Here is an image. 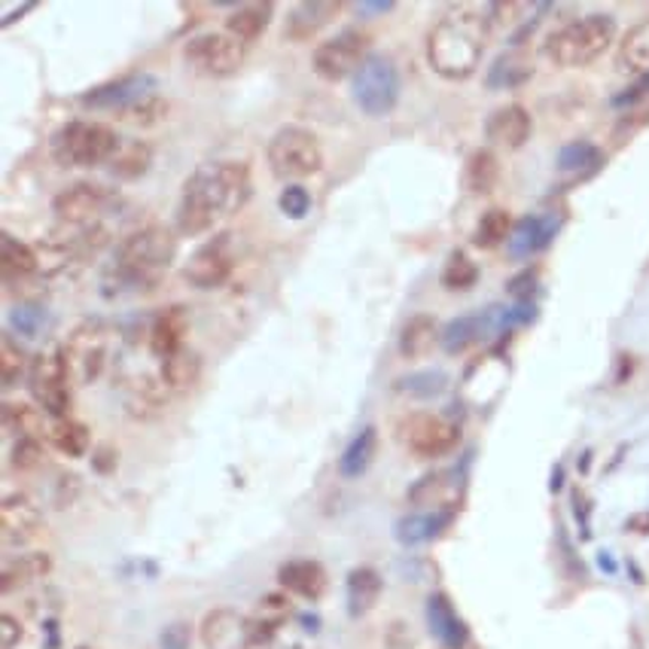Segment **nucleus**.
Returning <instances> with one entry per match:
<instances>
[{
  "label": "nucleus",
  "instance_id": "f8f14e48",
  "mask_svg": "<svg viewBox=\"0 0 649 649\" xmlns=\"http://www.w3.org/2000/svg\"><path fill=\"white\" fill-rule=\"evenodd\" d=\"M27 381H31V393L43 409V415L49 418H68L70 415V379L61 363L58 351H43L31 360L27 369Z\"/></svg>",
  "mask_w": 649,
  "mask_h": 649
},
{
  "label": "nucleus",
  "instance_id": "412c9836",
  "mask_svg": "<svg viewBox=\"0 0 649 649\" xmlns=\"http://www.w3.org/2000/svg\"><path fill=\"white\" fill-rule=\"evenodd\" d=\"M187 317L183 309H165L156 314V321L149 326V351L159 360H171L175 354L187 351Z\"/></svg>",
  "mask_w": 649,
  "mask_h": 649
},
{
  "label": "nucleus",
  "instance_id": "dca6fc26",
  "mask_svg": "<svg viewBox=\"0 0 649 649\" xmlns=\"http://www.w3.org/2000/svg\"><path fill=\"white\" fill-rule=\"evenodd\" d=\"M41 506L27 494H7L0 503V537L3 546H25L41 534Z\"/></svg>",
  "mask_w": 649,
  "mask_h": 649
},
{
  "label": "nucleus",
  "instance_id": "7c9ffc66",
  "mask_svg": "<svg viewBox=\"0 0 649 649\" xmlns=\"http://www.w3.org/2000/svg\"><path fill=\"white\" fill-rule=\"evenodd\" d=\"M376 448H379V433L376 427H363V430L354 436L351 443L342 451V460H338V473L345 479H357L363 475L369 467H372V458H376Z\"/></svg>",
  "mask_w": 649,
  "mask_h": 649
},
{
  "label": "nucleus",
  "instance_id": "bb28decb",
  "mask_svg": "<svg viewBox=\"0 0 649 649\" xmlns=\"http://www.w3.org/2000/svg\"><path fill=\"white\" fill-rule=\"evenodd\" d=\"M0 271H3V284H25L27 278L41 275V262H37V247H27L13 235H3V254H0Z\"/></svg>",
  "mask_w": 649,
  "mask_h": 649
},
{
  "label": "nucleus",
  "instance_id": "a18cd8bd",
  "mask_svg": "<svg viewBox=\"0 0 649 649\" xmlns=\"http://www.w3.org/2000/svg\"><path fill=\"white\" fill-rule=\"evenodd\" d=\"M446 485H448V475L446 473L424 475L418 485L409 491V501H412V503H436L439 497H443Z\"/></svg>",
  "mask_w": 649,
  "mask_h": 649
},
{
  "label": "nucleus",
  "instance_id": "2f4dec72",
  "mask_svg": "<svg viewBox=\"0 0 649 649\" xmlns=\"http://www.w3.org/2000/svg\"><path fill=\"white\" fill-rule=\"evenodd\" d=\"M46 443L58 448L68 458H82L89 451L92 436L86 430V424L77 418H49V430H46Z\"/></svg>",
  "mask_w": 649,
  "mask_h": 649
},
{
  "label": "nucleus",
  "instance_id": "c9c22d12",
  "mask_svg": "<svg viewBox=\"0 0 649 649\" xmlns=\"http://www.w3.org/2000/svg\"><path fill=\"white\" fill-rule=\"evenodd\" d=\"M513 216L506 214L503 208H494V211H488L479 220V226L473 232V244L475 247H482V250H494V247H501L513 238Z\"/></svg>",
  "mask_w": 649,
  "mask_h": 649
},
{
  "label": "nucleus",
  "instance_id": "ddd939ff",
  "mask_svg": "<svg viewBox=\"0 0 649 649\" xmlns=\"http://www.w3.org/2000/svg\"><path fill=\"white\" fill-rule=\"evenodd\" d=\"M400 439H403V446L415 458L436 460L446 458L448 451L458 448L460 430L455 421L443 418V415H430V412H421V415H412V418L403 421Z\"/></svg>",
  "mask_w": 649,
  "mask_h": 649
},
{
  "label": "nucleus",
  "instance_id": "c03bdc74",
  "mask_svg": "<svg viewBox=\"0 0 649 649\" xmlns=\"http://www.w3.org/2000/svg\"><path fill=\"white\" fill-rule=\"evenodd\" d=\"M528 77H530V68H525L518 58H513V55H506V58H501V61L491 68L488 82H491L494 89H510V86H518V82L528 80Z\"/></svg>",
  "mask_w": 649,
  "mask_h": 649
},
{
  "label": "nucleus",
  "instance_id": "09e8293b",
  "mask_svg": "<svg viewBox=\"0 0 649 649\" xmlns=\"http://www.w3.org/2000/svg\"><path fill=\"white\" fill-rule=\"evenodd\" d=\"M82 649H86V647H82Z\"/></svg>",
  "mask_w": 649,
  "mask_h": 649
},
{
  "label": "nucleus",
  "instance_id": "a878e982",
  "mask_svg": "<svg viewBox=\"0 0 649 649\" xmlns=\"http://www.w3.org/2000/svg\"><path fill=\"white\" fill-rule=\"evenodd\" d=\"M436 345H443V326H439V321L433 314H415L400 329V354L406 360L427 357Z\"/></svg>",
  "mask_w": 649,
  "mask_h": 649
},
{
  "label": "nucleus",
  "instance_id": "6ab92c4d",
  "mask_svg": "<svg viewBox=\"0 0 649 649\" xmlns=\"http://www.w3.org/2000/svg\"><path fill=\"white\" fill-rule=\"evenodd\" d=\"M278 582L287 595L305 597V601H317L326 592V570L324 564H317L314 558H293L287 561L284 568L278 570Z\"/></svg>",
  "mask_w": 649,
  "mask_h": 649
},
{
  "label": "nucleus",
  "instance_id": "473e14b6",
  "mask_svg": "<svg viewBox=\"0 0 649 649\" xmlns=\"http://www.w3.org/2000/svg\"><path fill=\"white\" fill-rule=\"evenodd\" d=\"M269 19V3H244V7H238V10L226 19V34H232V37L238 43H244V46H250V43L257 41L259 34L266 31Z\"/></svg>",
  "mask_w": 649,
  "mask_h": 649
},
{
  "label": "nucleus",
  "instance_id": "b1692460",
  "mask_svg": "<svg viewBox=\"0 0 649 649\" xmlns=\"http://www.w3.org/2000/svg\"><path fill=\"white\" fill-rule=\"evenodd\" d=\"M616 68L625 77L647 80L649 77V19H640L635 27L625 31L616 49Z\"/></svg>",
  "mask_w": 649,
  "mask_h": 649
},
{
  "label": "nucleus",
  "instance_id": "6e6552de",
  "mask_svg": "<svg viewBox=\"0 0 649 649\" xmlns=\"http://www.w3.org/2000/svg\"><path fill=\"white\" fill-rule=\"evenodd\" d=\"M372 58V34L366 27H345L324 41L312 55L314 74L326 82H342L357 77Z\"/></svg>",
  "mask_w": 649,
  "mask_h": 649
},
{
  "label": "nucleus",
  "instance_id": "1a4fd4ad",
  "mask_svg": "<svg viewBox=\"0 0 649 649\" xmlns=\"http://www.w3.org/2000/svg\"><path fill=\"white\" fill-rule=\"evenodd\" d=\"M400 89H403L400 70L384 55H372L351 80L354 104L363 110L366 116H388L400 101Z\"/></svg>",
  "mask_w": 649,
  "mask_h": 649
},
{
  "label": "nucleus",
  "instance_id": "de8ad7c7",
  "mask_svg": "<svg viewBox=\"0 0 649 649\" xmlns=\"http://www.w3.org/2000/svg\"><path fill=\"white\" fill-rule=\"evenodd\" d=\"M19 640H22V628L13 619V613H3V647L15 649Z\"/></svg>",
  "mask_w": 649,
  "mask_h": 649
},
{
  "label": "nucleus",
  "instance_id": "c756f323",
  "mask_svg": "<svg viewBox=\"0 0 649 649\" xmlns=\"http://www.w3.org/2000/svg\"><path fill=\"white\" fill-rule=\"evenodd\" d=\"M290 601L284 595H266L259 601V607L247 616L250 619V635H254V647L269 644L271 637L278 635V628L290 619Z\"/></svg>",
  "mask_w": 649,
  "mask_h": 649
},
{
  "label": "nucleus",
  "instance_id": "4468645a",
  "mask_svg": "<svg viewBox=\"0 0 649 649\" xmlns=\"http://www.w3.org/2000/svg\"><path fill=\"white\" fill-rule=\"evenodd\" d=\"M110 204V192L96 183H70L65 190L55 195L53 211L55 220L68 230H80V226H96L98 216L104 214V208Z\"/></svg>",
  "mask_w": 649,
  "mask_h": 649
},
{
  "label": "nucleus",
  "instance_id": "9b49d317",
  "mask_svg": "<svg viewBox=\"0 0 649 649\" xmlns=\"http://www.w3.org/2000/svg\"><path fill=\"white\" fill-rule=\"evenodd\" d=\"M235 242H238L235 232H220L214 238H208L183 266L187 284L199 287V290H214V287L226 284L235 271V262H238V244Z\"/></svg>",
  "mask_w": 649,
  "mask_h": 649
},
{
  "label": "nucleus",
  "instance_id": "f03ea898",
  "mask_svg": "<svg viewBox=\"0 0 649 649\" xmlns=\"http://www.w3.org/2000/svg\"><path fill=\"white\" fill-rule=\"evenodd\" d=\"M491 27V7L485 3L448 7L427 34V65L443 80H470L485 58Z\"/></svg>",
  "mask_w": 649,
  "mask_h": 649
},
{
  "label": "nucleus",
  "instance_id": "79ce46f5",
  "mask_svg": "<svg viewBox=\"0 0 649 649\" xmlns=\"http://www.w3.org/2000/svg\"><path fill=\"white\" fill-rule=\"evenodd\" d=\"M475 278H479V269L467 254H455L446 262V271H443V284L448 290H467V287L475 284Z\"/></svg>",
  "mask_w": 649,
  "mask_h": 649
},
{
  "label": "nucleus",
  "instance_id": "f704fd0d",
  "mask_svg": "<svg viewBox=\"0 0 649 649\" xmlns=\"http://www.w3.org/2000/svg\"><path fill=\"white\" fill-rule=\"evenodd\" d=\"M168 113H171V104L165 101V96L153 92L147 98H137L135 104L122 108L120 120L125 125H132V128H159L168 120Z\"/></svg>",
  "mask_w": 649,
  "mask_h": 649
},
{
  "label": "nucleus",
  "instance_id": "a211bd4d",
  "mask_svg": "<svg viewBox=\"0 0 649 649\" xmlns=\"http://www.w3.org/2000/svg\"><path fill=\"white\" fill-rule=\"evenodd\" d=\"M156 92V80L147 77V74H128V77H120V80H110L104 86H96L92 92L82 96V104L86 108H128L135 104L137 98H147Z\"/></svg>",
  "mask_w": 649,
  "mask_h": 649
},
{
  "label": "nucleus",
  "instance_id": "5701e85b",
  "mask_svg": "<svg viewBox=\"0 0 649 649\" xmlns=\"http://www.w3.org/2000/svg\"><path fill=\"white\" fill-rule=\"evenodd\" d=\"M558 226L561 223L555 216H525L522 223H515L513 238H510V257L525 259L546 250L552 244Z\"/></svg>",
  "mask_w": 649,
  "mask_h": 649
},
{
  "label": "nucleus",
  "instance_id": "393cba45",
  "mask_svg": "<svg viewBox=\"0 0 649 649\" xmlns=\"http://www.w3.org/2000/svg\"><path fill=\"white\" fill-rule=\"evenodd\" d=\"M153 163H156L153 144L141 141V137H125V141H120L116 153L110 156L108 168L110 175L120 177V180H141L153 168Z\"/></svg>",
  "mask_w": 649,
  "mask_h": 649
},
{
  "label": "nucleus",
  "instance_id": "39448f33",
  "mask_svg": "<svg viewBox=\"0 0 649 649\" xmlns=\"http://www.w3.org/2000/svg\"><path fill=\"white\" fill-rule=\"evenodd\" d=\"M61 363L74 388L92 384L104 372L110 357V329L98 317H86L74 326L65 338V345L58 348Z\"/></svg>",
  "mask_w": 649,
  "mask_h": 649
},
{
  "label": "nucleus",
  "instance_id": "37998d69",
  "mask_svg": "<svg viewBox=\"0 0 649 649\" xmlns=\"http://www.w3.org/2000/svg\"><path fill=\"white\" fill-rule=\"evenodd\" d=\"M597 163V147L589 141H573L558 153V168L561 171H585Z\"/></svg>",
  "mask_w": 649,
  "mask_h": 649
},
{
  "label": "nucleus",
  "instance_id": "f257e3e1",
  "mask_svg": "<svg viewBox=\"0 0 649 649\" xmlns=\"http://www.w3.org/2000/svg\"><path fill=\"white\" fill-rule=\"evenodd\" d=\"M254 199V175L250 165L238 159L204 165L183 183L177 202L175 226L180 235H204L220 223L242 211Z\"/></svg>",
  "mask_w": 649,
  "mask_h": 649
},
{
  "label": "nucleus",
  "instance_id": "c85d7f7f",
  "mask_svg": "<svg viewBox=\"0 0 649 649\" xmlns=\"http://www.w3.org/2000/svg\"><path fill=\"white\" fill-rule=\"evenodd\" d=\"M199 376H202V357L192 354L190 348L175 354L171 360H163V369H159V379H163V384L175 400L183 396V393H190L199 384Z\"/></svg>",
  "mask_w": 649,
  "mask_h": 649
},
{
  "label": "nucleus",
  "instance_id": "4c0bfd02",
  "mask_svg": "<svg viewBox=\"0 0 649 649\" xmlns=\"http://www.w3.org/2000/svg\"><path fill=\"white\" fill-rule=\"evenodd\" d=\"M446 515L439 513H415L396 525V537H400V542H406V546H418V542L433 540L439 530L446 528Z\"/></svg>",
  "mask_w": 649,
  "mask_h": 649
},
{
  "label": "nucleus",
  "instance_id": "9d476101",
  "mask_svg": "<svg viewBox=\"0 0 649 649\" xmlns=\"http://www.w3.org/2000/svg\"><path fill=\"white\" fill-rule=\"evenodd\" d=\"M244 55H247V46L235 41L226 31L195 34L183 49L187 65L208 80H226L232 74H238V68L244 65Z\"/></svg>",
  "mask_w": 649,
  "mask_h": 649
},
{
  "label": "nucleus",
  "instance_id": "e433bc0d",
  "mask_svg": "<svg viewBox=\"0 0 649 649\" xmlns=\"http://www.w3.org/2000/svg\"><path fill=\"white\" fill-rule=\"evenodd\" d=\"M497 177H501V168H497L494 153L479 149V153H473V156H470L467 171H463V180H467V190L473 192V195H485V192L494 190Z\"/></svg>",
  "mask_w": 649,
  "mask_h": 649
},
{
  "label": "nucleus",
  "instance_id": "49530a36",
  "mask_svg": "<svg viewBox=\"0 0 649 649\" xmlns=\"http://www.w3.org/2000/svg\"><path fill=\"white\" fill-rule=\"evenodd\" d=\"M281 211L287 216H302L309 211V192L302 190V187H290V190L281 195Z\"/></svg>",
  "mask_w": 649,
  "mask_h": 649
},
{
  "label": "nucleus",
  "instance_id": "423d86ee",
  "mask_svg": "<svg viewBox=\"0 0 649 649\" xmlns=\"http://www.w3.org/2000/svg\"><path fill=\"white\" fill-rule=\"evenodd\" d=\"M266 159H269L271 175L293 183V180H305L324 168V144L309 128L287 125L269 141Z\"/></svg>",
  "mask_w": 649,
  "mask_h": 649
},
{
  "label": "nucleus",
  "instance_id": "0eeeda50",
  "mask_svg": "<svg viewBox=\"0 0 649 649\" xmlns=\"http://www.w3.org/2000/svg\"><path fill=\"white\" fill-rule=\"evenodd\" d=\"M120 147V137L101 122L74 120L55 135V159L65 168H96L108 165L110 156Z\"/></svg>",
  "mask_w": 649,
  "mask_h": 649
},
{
  "label": "nucleus",
  "instance_id": "58836bf2",
  "mask_svg": "<svg viewBox=\"0 0 649 649\" xmlns=\"http://www.w3.org/2000/svg\"><path fill=\"white\" fill-rule=\"evenodd\" d=\"M43 443L41 436H19L10 439V467L15 473H31L43 463Z\"/></svg>",
  "mask_w": 649,
  "mask_h": 649
},
{
  "label": "nucleus",
  "instance_id": "7ed1b4c3",
  "mask_svg": "<svg viewBox=\"0 0 649 649\" xmlns=\"http://www.w3.org/2000/svg\"><path fill=\"white\" fill-rule=\"evenodd\" d=\"M177 254V235L165 226H144L125 235L104 271V290L110 296L141 293L163 281L165 269Z\"/></svg>",
  "mask_w": 649,
  "mask_h": 649
},
{
  "label": "nucleus",
  "instance_id": "f3484780",
  "mask_svg": "<svg viewBox=\"0 0 649 649\" xmlns=\"http://www.w3.org/2000/svg\"><path fill=\"white\" fill-rule=\"evenodd\" d=\"M530 132H534V120H530V113L522 104H503V108H497L488 116L485 135L491 147L515 153V149L528 144Z\"/></svg>",
  "mask_w": 649,
  "mask_h": 649
},
{
  "label": "nucleus",
  "instance_id": "2eb2a0df",
  "mask_svg": "<svg viewBox=\"0 0 649 649\" xmlns=\"http://www.w3.org/2000/svg\"><path fill=\"white\" fill-rule=\"evenodd\" d=\"M199 637L204 649H254L250 619L232 607L211 609L199 625Z\"/></svg>",
  "mask_w": 649,
  "mask_h": 649
},
{
  "label": "nucleus",
  "instance_id": "20e7f679",
  "mask_svg": "<svg viewBox=\"0 0 649 649\" xmlns=\"http://www.w3.org/2000/svg\"><path fill=\"white\" fill-rule=\"evenodd\" d=\"M616 41V19L607 13H589L558 25L546 37V55L558 68H589Z\"/></svg>",
  "mask_w": 649,
  "mask_h": 649
},
{
  "label": "nucleus",
  "instance_id": "4be33fe9",
  "mask_svg": "<svg viewBox=\"0 0 649 649\" xmlns=\"http://www.w3.org/2000/svg\"><path fill=\"white\" fill-rule=\"evenodd\" d=\"M338 13V3H329V0H305V3H296L290 13H287L284 22V37L287 41H309L317 31H324L329 25V19Z\"/></svg>",
  "mask_w": 649,
  "mask_h": 649
},
{
  "label": "nucleus",
  "instance_id": "72a5a7b5",
  "mask_svg": "<svg viewBox=\"0 0 649 649\" xmlns=\"http://www.w3.org/2000/svg\"><path fill=\"white\" fill-rule=\"evenodd\" d=\"M427 619H430L433 635L439 637L446 647L458 649L463 640H467V631H463V625H460L458 613L451 609L443 595H433L430 604H427Z\"/></svg>",
  "mask_w": 649,
  "mask_h": 649
},
{
  "label": "nucleus",
  "instance_id": "ea45409f",
  "mask_svg": "<svg viewBox=\"0 0 649 649\" xmlns=\"http://www.w3.org/2000/svg\"><path fill=\"white\" fill-rule=\"evenodd\" d=\"M27 369V357L25 351L19 348V342L13 336L0 338V379H3V388H13L15 381L25 376Z\"/></svg>",
  "mask_w": 649,
  "mask_h": 649
},
{
  "label": "nucleus",
  "instance_id": "cd10ccee",
  "mask_svg": "<svg viewBox=\"0 0 649 649\" xmlns=\"http://www.w3.org/2000/svg\"><path fill=\"white\" fill-rule=\"evenodd\" d=\"M345 597H348V613L354 619L366 616L369 609L379 604L381 597V577L372 568H354L345 582Z\"/></svg>",
  "mask_w": 649,
  "mask_h": 649
},
{
  "label": "nucleus",
  "instance_id": "aec40b11",
  "mask_svg": "<svg viewBox=\"0 0 649 649\" xmlns=\"http://www.w3.org/2000/svg\"><path fill=\"white\" fill-rule=\"evenodd\" d=\"M53 555L46 552H25L15 555V558H7L3 568H0V592L3 595H13L15 589H27L34 582L46 580L53 573Z\"/></svg>",
  "mask_w": 649,
  "mask_h": 649
},
{
  "label": "nucleus",
  "instance_id": "a19ab883",
  "mask_svg": "<svg viewBox=\"0 0 649 649\" xmlns=\"http://www.w3.org/2000/svg\"><path fill=\"white\" fill-rule=\"evenodd\" d=\"M448 379L443 372H412L406 379L396 381V391L409 393L415 400H430V396H439L446 391Z\"/></svg>",
  "mask_w": 649,
  "mask_h": 649
}]
</instances>
